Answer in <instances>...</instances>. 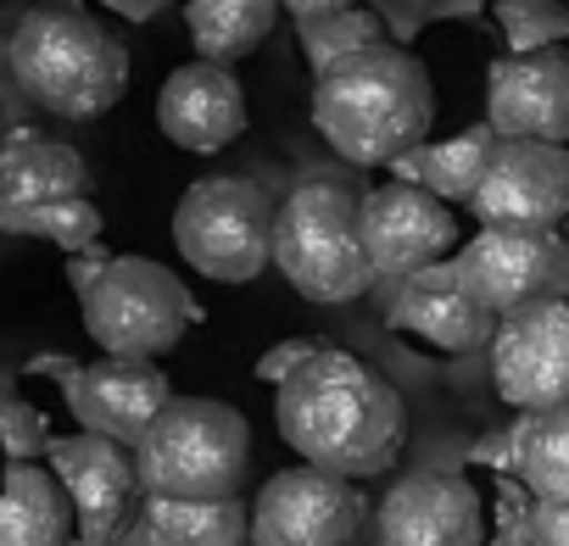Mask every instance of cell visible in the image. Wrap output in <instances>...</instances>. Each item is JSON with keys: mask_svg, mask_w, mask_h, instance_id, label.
<instances>
[{"mask_svg": "<svg viewBox=\"0 0 569 546\" xmlns=\"http://www.w3.org/2000/svg\"><path fill=\"white\" fill-rule=\"evenodd\" d=\"M273 218L279 206L234 173L196 179L173 206V245L179 256L218 285H251L273 262Z\"/></svg>", "mask_w": 569, "mask_h": 546, "instance_id": "obj_7", "label": "cell"}, {"mask_svg": "<svg viewBox=\"0 0 569 546\" xmlns=\"http://www.w3.org/2000/svg\"><path fill=\"white\" fill-rule=\"evenodd\" d=\"M46 468L62 479V491H68V502L79 513V535L90 546H107L129 524L134 502L146 496L134 452L118 446V441L84 435V429L79 435H57L51 452H46Z\"/></svg>", "mask_w": 569, "mask_h": 546, "instance_id": "obj_12", "label": "cell"}, {"mask_svg": "<svg viewBox=\"0 0 569 546\" xmlns=\"http://www.w3.org/2000/svg\"><path fill=\"white\" fill-rule=\"evenodd\" d=\"M273 267L319 307L363 296L375 285V262L363 245V195L336 179L297 184L273 218Z\"/></svg>", "mask_w": 569, "mask_h": 546, "instance_id": "obj_4", "label": "cell"}, {"mask_svg": "<svg viewBox=\"0 0 569 546\" xmlns=\"http://www.w3.org/2000/svg\"><path fill=\"white\" fill-rule=\"evenodd\" d=\"M463 291L491 313L508 318L530 302H541L552 267H558V245L552 234H502V229H480L469 245H458L452 256Z\"/></svg>", "mask_w": 569, "mask_h": 546, "instance_id": "obj_16", "label": "cell"}, {"mask_svg": "<svg viewBox=\"0 0 569 546\" xmlns=\"http://www.w3.org/2000/svg\"><path fill=\"white\" fill-rule=\"evenodd\" d=\"M273 18H279V0H190L184 7L190 46L212 68H229L246 51H257L268 40Z\"/></svg>", "mask_w": 569, "mask_h": 546, "instance_id": "obj_24", "label": "cell"}, {"mask_svg": "<svg viewBox=\"0 0 569 546\" xmlns=\"http://www.w3.org/2000/svg\"><path fill=\"white\" fill-rule=\"evenodd\" d=\"M380 546H480L486 518L480 496L463 474H408L386 491L380 513Z\"/></svg>", "mask_w": 569, "mask_h": 546, "instance_id": "obj_15", "label": "cell"}, {"mask_svg": "<svg viewBox=\"0 0 569 546\" xmlns=\"http://www.w3.org/2000/svg\"><path fill=\"white\" fill-rule=\"evenodd\" d=\"M302 29V51L313 62V73L336 68L341 57H358V51H375V46H391L386 40V23L375 12H341V18H325V23H297Z\"/></svg>", "mask_w": 569, "mask_h": 546, "instance_id": "obj_26", "label": "cell"}, {"mask_svg": "<svg viewBox=\"0 0 569 546\" xmlns=\"http://www.w3.org/2000/svg\"><path fill=\"white\" fill-rule=\"evenodd\" d=\"M530 546H569V507L536 502V513H530Z\"/></svg>", "mask_w": 569, "mask_h": 546, "instance_id": "obj_30", "label": "cell"}, {"mask_svg": "<svg viewBox=\"0 0 569 546\" xmlns=\"http://www.w3.org/2000/svg\"><path fill=\"white\" fill-rule=\"evenodd\" d=\"M140 535H146V546H240L251 535V507L240 496H229V502L146 496Z\"/></svg>", "mask_w": 569, "mask_h": 546, "instance_id": "obj_22", "label": "cell"}, {"mask_svg": "<svg viewBox=\"0 0 569 546\" xmlns=\"http://www.w3.org/2000/svg\"><path fill=\"white\" fill-rule=\"evenodd\" d=\"M246 463H251V424L240 418V407L212 396H173L134 446L146 496H173V502L240 496Z\"/></svg>", "mask_w": 569, "mask_h": 546, "instance_id": "obj_5", "label": "cell"}, {"mask_svg": "<svg viewBox=\"0 0 569 546\" xmlns=\"http://www.w3.org/2000/svg\"><path fill=\"white\" fill-rule=\"evenodd\" d=\"M486 123L497 140L569 145V57L547 46L497 62L486 84Z\"/></svg>", "mask_w": 569, "mask_h": 546, "instance_id": "obj_14", "label": "cell"}, {"mask_svg": "<svg viewBox=\"0 0 569 546\" xmlns=\"http://www.w3.org/2000/svg\"><path fill=\"white\" fill-rule=\"evenodd\" d=\"M279 435L308 468L341 479H375L408 446V407L386 374L352 352L319 346L279 385Z\"/></svg>", "mask_w": 569, "mask_h": 546, "instance_id": "obj_1", "label": "cell"}, {"mask_svg": "<svg viewBox=\"0 0 569 546\" xmlns=\"http://www.w3.org/2000/svg\"><path fill=\"white\" fill-rule=\"evenodd\" d=\"M297 23H325V18H341V12H358V0H279Z\"/></svg>", "mask_w": 569, "mask_h": 546, "instance_id": "obj_31", "label": "cell"}, {"mask_svg": "<svg viewBox=\"0 0 569 546\" xmlns=\"http://www.w3.org/2000/svg\"><path fill=\"white\" fill-rule=\"evenodd\" d=\"M502 18H508V40L519 51H547V40L569 34V12L552 7V0H508Z\"/></svg>", "mask_w": 569, "mask_h": 546, "instance_id": "obj_28", "label": "cell"}, {"mask_svg": "<svg viewBox=\"0 0 569 546\" xmlns=\"http://www.w3.org/2000/svg\"><path fill=\"white\" fill-rule=\"evenodd\" d=\"M0 234H40V240L62 245L68 256H84L101 240V206L96 201H62V206H7L0 201Z\"/></svg>", "mask_w": 569, "mask_h": 546, "instance_id": "obj_25", "label": "cell"}, {"mask_svg": "<svg viewBox=\"0 0 569 546\" xmlns=\"http://www.w3.org/2000/svg\"><path fill=\"white\" fill-rule=\"evenodd\" d=\"M0 201L7 206H62L90 201V162L40 129H12L0 140Z\"/></svg>", "mask_w": 569, "mask_h": 546, "instance_id": "obj_19", "label": "cell"}, {"mask_svg": "<svg viewBox=\"0 0 569 546\" xmlns=\"http://www.w3.org/2000/svg\"><path fill=\"white\" fill-rule=\"evenodd\" d=\"M0 140H7V134H0Z\"/></svg>", "mask_w": 569, "mask_h": 546, "instance_id": "obj_34", "label": "cell"}, {"mask_svg": "<svg viewBox=\"0 0 569 546\" xmlns=\"http://www.w3.org/2000/svg\"><path fill=\"white\" fill-rule=\"evenodd\" d=\"M79 313L107 357H134V363H157L184 341L190 324H201L196 296L151 256H112L79 291Z\"/></svg>", "mask_w": 569, "mask_h": 546, "instance_id": "obj_6", "label": "cell"}, {"mask_svg": "<svg viewBox=\"0 0 569 546\" xmlns=\"http://www.w3.org/2000/svg\"><path fill=\"white\" fill-rule=\"evenodd\" d=\"M319 346L313 341H284V346H273V352H262V363H257V380H268V385H284L308 357H313Z\"/></svg>", "mask_w": 569, "mask_h": 546, "instance_id": "obj_29", "label": "cell"}, {"mask_svg": "<svg viewBox=\"0 0 569 546\" xmlns=\"http://www.w3.org/2000/svg\"><path fill=\"white\" fill-rule=\"evenodd\" d=\"M363 245L375 273L402 285L413 273L447 262V251L458 245V218L419 184H380L363 195Z\"/></svg>", "mask_w": 569, "mask_h": 546, "instance_id": "obj_13", "label": "cell"}, {"mask_svg": "<svg viewBox=\"0 0 569 546\" xmlns=\"http://www.w3.org/2000/svg\"><path fill=\"white\" fill-rule=\"evenodd\" d=\"M497 145L502 140H497L491 123H480V129H469V134H458L447 145H419L413 156L391 162V184H419L436 201H475Z\"/></svg>", "mask_w": 569, "mask_h": 546, "instance_id": "obj_21", "label": "cell"}, {"mask_svg": "<svg viewBox=\"0 0 569 546\" xmlns=\"http://www.w3.org/2000/svg\"><path fill=\"white\" fill-rule=\"evenodd\" d=\"M51 424L34 402H23L12 385H0V452H7V463H40L51 452Z\"/></svg>", "mask_w": 569, "mask_h": 546, "instance_id": "obj_27", "label": "cell"}, {"mask_svg": "<svg viewBox=\"0 0 569 546\" xmlns=\"http://www.w3.org/2000/svg\"><path fill=\"white\" fill-rule=\"evenodd\" d=\"M369 502L352 479L325 468H279L251 502V540L257 546H352L363 529Z\"/></svg>", "mask_w": 569, "mask_h": 546, "instance_id": "obj_9", "label": "cell"}, {"mask_svg": "<svg viewBox=\"0 0 569 546\" xmlns=\"http://www.w3.org/2000/svg\"><path fill=\"white\" fill-rule=\"evenodd\" d=\"M12 79L18 90L57 112V118H73V123H90L101 112H112L129 90V51L123 40L96 23L90 12L79 7H34L12 46Z\"/></svg>", "mask_w": 569, "mask_h": 546, "instance_id": "obj_3", "label": "cell"}, {"mask_svg": "<svg viewBox=\"0 0 569 546\" xmlns=\"http://www.w3.org/2000/svg\"><path fill=\"white\" fill-rule=\"evenodd\" d=\"M79 513L46 463H7L0 474V546H68Z\"/></svg>", "mask_w": 569, "mask_h": 546, "instance_id": "obj_20", "label": "cell"}, {"mask_svg": "<svg viewBox=\"0 0 569 546\" xmlns=\"http://www.w3.org/2000/svg\"><path fill=\"white\" fill-rule=\"evenodd\" d=\"M513 441V474L519 485L547 502V507H569V407H547V413H519V424L508 429Z\"/></svg>", "mask_w": 569, "mask_h": 546, "instance_id": "obj_23", "label": "cell"}, {"mask_svg": "<svg viewBox=\"0 0 569 546\" xmlns=\"http://www.w3.org/2000/svg\"><path fill=\"white\" fill-rule=\"evenodd\" d=\"M107 12H118V18H129V23H151L162 7H173V0H101Z\"/></svg>", "mask_w": 569, "mask_h": 546, "instance_id": "obj_33", "label": "cell"}, {"mask_svg": "<svg viewBox=\"0 0 569 546\" xmlns=\"http://www.w3.org/2000/svg\"><path fill=\"white\" fill-rule=\"evenodd\" d=\"M157 129L184 151H223L246 134V95L229 68L190 62L173 68L157 90Z\"/></svg>", "mask_w": 569, "mask_h": 546, "instance_id": "obj_17", "label": "cell"}, {"mask_svg": "<svg viewBox=\"0 0 569 546\" xmlns=\"http://www.w3.org/2000/svg\"><path fill=\"white\" fill-rule=\"evenodd\" d=\"M391 324L419 335L436 352H452V357L458 352H480L497 335V318L463 291L452 262H436V267L413 273V280H402V291L391 302Z\"/></svg>", "mask_w": 569, "mask_h": 546, "instance_id": "obj_18", "label": "cell"}, {"mask_svg": "<svg viewBox=\"0 0 569 546\" xmlns=\"http://www.w3.org/2000/svg\"><path fill=\"white\" fill-rule=\"evenodd\" d=\"M107 262H112V256H107L101 245H96V251H84V256H68V280H73V291H84V285L96 280V273H101Z\"/></svg>", "mask_w": 569, "mask_h": 546, "instance_id": "obj_32", "label": "cell"}, {"mask_svg": "<svg viewBox=\"0 0 569 546\" xmlns=\"http://www.w3.org/2000/svg\"><path fill=\"white\" fill-rule=\"evenodd\" d=\"M491 380H497V396L519 413L569 407V302L541 296L497 318Z\"/></svg>", "mask_w": 569, "mask_h": 546, "instance_id": "obj_11", "label": "cell"}, {"mask_svg": "<svg viewBox=\"0 0 569 546\" xmlns=\"http://www.w3.org/2000/svg\"><path fill=\"white\" fill-rule=\"evenodd\" d=\"M34 374H57L62 396L79 418L84 435L118 441V446H140L146 429L162 418V407L173 402V385L157 363H134V357H101V363H68V357H34Z\"/></svg>", "mask_w": 569, "mask_h": 546, "instance_id": "obj_8", "label": "cell"}, {"mask_svg": "<svg viewBox=\"0 0 569 546\" xmlns=\"http://www.w3.org/2000/svg\"><path fill=\"white\" fill-rule=\"evenodd\" d=\"M480 229L502 234H552L569 223V151L541 140H502L469 201Z\"/></svg>", "mask_w": 569, "mask_h": 546, "instance_id": "obj_10", "label": "cell"}, {"mask_svg": "<svg viewBox=\"0 0 569 546\" xmlns=\"http://www.w3.org/2000/svg\"><path fill=\"white\" fill-rule=\"evenodd\" d=\"M436 90L413 51L375 46L313 73V129L352 168H391L430 134Z\"/></svg>", "mask_w": 569, "mask_h": 546, "instance_id": "obj_2", "label": "cell"}]
</instances>
